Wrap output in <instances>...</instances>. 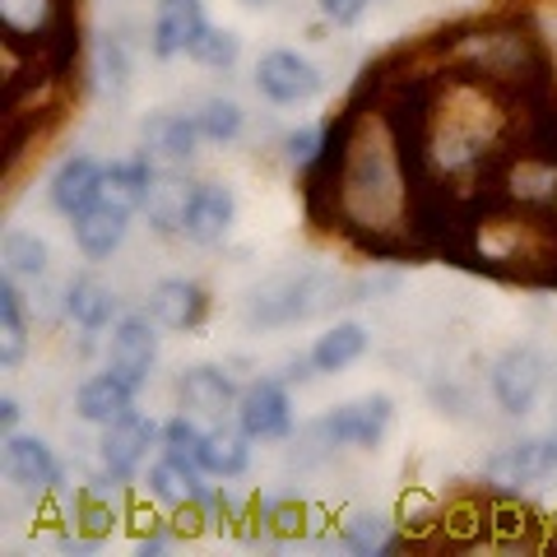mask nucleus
Returning a JSON list of instances; mask_svg holds the SVG:
<instances>
[{
	"label": "nucleus",
	"mask_w": 557,
	"mask_h": 557,
	"mask_svg": "<svg viewBox=\"0 0 557 557\" xmlns=\"http://www.w3.org/2000/svg\"><path fill=\"white\" fill-rule=\"evenodd\" d=\"M335 278L321 274V270H298V274H284L274 278V284H265L256 293V302L247 317L256 325H293V321H307L317 317V311L335 298Z\"/></svg>",
	"instance_id": "obj_1"
},
{
	"label": "nucleus",
	"mask_w": 557,
	"mask_h": 557,
	"mask_svg": "<svg viewBox=\"0 0 557 557\" xmlns=\"http://www.w3.org/2000/svg\"><path fill=\"white\" fill-rule=\"evenodd\" d=\"M487 483L497 487H534L557 474V437H525L497 446L483 465Z\"/></svg>",
	"instance_id": "obj_2"
},
{
	"label": "nucleus",
	"mask_w": 557,
	"mask_h": 557,
	"mask_svg": "<svg viewBox=\"0 0 557 557\" xmlns=\"http://www.w3.org/2000/svg\"><path fill=\"white\" fill-rule=\"evenodd\" d=\"M391 418H395L391 395H368V399H348V405H339L335 413H325L317 423V432L325 442H335V446L372 450L381 437H386Z\"/></svg>",
	"instance_id": "obj_3"
},
{
	"label": "nucleus",
	"mask_w": 557,
	"mask_h": 557,
	"mask_svg": "<svg viewBox=\"0 0 557 557\" xmlns=\"http://www.w3.org/2000/svg\"><path fill=\"white\" fill-rule=\"evenodd\" d=\"M539 391H544V358L534 344H511L507 354L493 362V395L507 413H530Z\"/></svg>",
	"instance_id": "obj_4"
},
{
	"label": "nucleus",
	"mask_w": 557,
	"mask_h": 557,
	"mask_svg": "<svg viewBox=\"0 0 557 557\" xmlns=\"http://www.w3.org/2000/svg\"><path fill=\"white\" fill-rule=\"evenodd\" d=\"M256 89L265 94L270 102H307V98H317L321 94V75H317V65L302 61L298 51H265L256 65Z\"/></svg>",
	"instance_id": "obj_5"
},
{
	"label": "nucleus",
	"mask_w": 557,
	"mask_h": 557,
	"mask_svg": "<svg viewBox=\"0 0 557 557\" xmlns=\"http://www.w3.org/2000/svg\"><path fill=\"white\" fill-rule=\"evenodd\" d=\"M237 423L251 442H278L288 437L293 428V405H288V391L278 381H256V386L242 391L237 399Z\"/></svg>",
	"instance_id": "obj_6"
},
{
	"label": "nucleus",
	"mask_w": 557,
	"mask_h": 557,
	"mask_svg": "<svg viewBox=\"0 0 557 557\" xmlns=\"http://www.w3.org/2000/svg\"><path fill=\"white\" fill-rule=\"evenodd\" d=\"M153 317H139V311H131V317H121L112 325V348H108V368L131 381V386L139 391L149 381V368H153Z\"/></svg>",
	"instance_id": "obj_7"
},
{
	"label": "nucleus",
	"mask_w": 557,
	"mask_h": 557,
	"mask_svg": "<svg viewBox=\"0 0 557 557\" xmlns=\"http://www.w3.org/2000/svg\"><path fill=\"white\" fill-rule=\"evenodd\" d=\"M153 437H159V423L131 409L126 418L108 423V432H102V442H98V456H102V465H108L116 479H131L135 469L149 460Z\"/></svg>",
	"instance_id": "obj_8"
},
{
	"label": "nucleus",
	"mask_w": 557,
	"mask_h": 557,
	"mask_svg": "<svg viewBox=\"0 0 557 557\" xmlns=\"http://www.w3.org/2000/svg\"><path fill=\"white\" fill-rule=\"evenodd\" d=\"M233 214H237L233 190L219 186V182H205V186L190 190V200L182 209V233L190 242H200V247H214V242L228 237Z\"/></svg>",
	"instance_id": "obj_9"
},
{
	"label": "nucleus",
	"mask_w": 557,
	"mask_h": 557,
	"mask_svg": "<svg viewBox=\"0 0 557 557\" xmlns=\"http://www.w3.org/2000/svg\"><path fill=\"white\" fill-rule=\"evenodd\" d=\"M5 474H10V483H20L24 493H47V487L61 483V465L42 437L10 432L5 437Z\"/></svg>",
	"instance_id": "obj_10"
},
{
	"label": "nucleus",
	"mask_w": 557,
	"mask_h": 557,
	"mask_svg": "<svg viewBox=\"0 0 557 557\" xmlns=\"http://www.w3.org/2000/svg\"><path fill=\"white\" fill-rule=\"evenodd\" d=\"M102 177H108V168L89 153H75V159H65L57 168V177H51V205L61 209V214L79 219L89 205H98L102 196Z\"/></svg>",
	"instance_id": "obj_11"
},
{
	"label": "nucleus",
	"mask_w": 557,
	"mask_h": 557,
	"mask_svg": "<svg viewBox=\"0 0 557 557\" xmlns=\"http://www.w3.org/2000/svg\"><path fill=\"white\" fill-rule=\"evenodd\" d=\"M209 28L205 5L200 0H159V14H153V47L159 57H177V51H190L196 38Z\"/></svg>",
	"instance_id": "obj_12"
},
{
	"label": "nucleus",
	"mask_w": 557,
	"mask_h": 557,
	"mask_svg": "<svg viewBox=\"0 0 557 557\" xmlns=\"http://www.w3.org/2000/svg\"><path fill=\"white\" fill-rule=\"evenodd\" d=\"M126 223H131V209L108 205V200L89 205V209H84V214L75 219V242H79V251L89 256V260H108V256L121 247V237H126Z\"/></svg>",
	"instance_id": "obj_13"
},
{
	"label": "nucleus",
	"mask_w": 557,
	"mask_h": 557,
	"mask_svg": "<svg viewBox=\"0 0 557 557\" xmlns=\"http://www.w3.org/2000/svg\"><path fill=\"white\" fill-rule=\"evenodd\" d=\"M75 409H79L84 423L108 428V423H116V418H126L135 409V386L131 381H121L116 372H102V376H94V381H84L79 386Z\"/></svg>",
	"instance_id": "obj_14"
},
{
	"label": "nucleus",
	"mask_w": 557,
	"mask_h": 557,
	"mask_svg": "<svg viewBox=\"0 0 557 557\" xmlns=\"http://www.w3.org/2000/svg\"><path fill=\"white\" fill-rule=\"evenodd\" d=\"M149 317L163 330H190L205 317V293L190 278H159L149 293Z\"/></svg>",
	"instance_id": "obj_15"
},
{
	"label": "nucleus",
	"mask_w": 557,
	"mask_h": 557,
	"mask_svg": "<svg viewBox=\"0 0 557 557\" xmlns=\"http://www.w3.org/2000/svg\"><path fill=\"white\" fill-rule=\"evenodd\" d=\"M251 437L247 432H205L200 442V469L214 479H237L251 465Z\"/></svg>",
	"instance_id": "obj_16"
},
{
	"label": "nucleus",
	"mask_w": 557,
	"mask_h": 557,
	"mask_svg": "<svg viewBox=\"0 0 557 557\" xmlns=\"http://www.w3.org/2000/svg\"><path fill=\"white\" fill-rule=\"evenodd\" d=\"M362 354H368V330H362L358 321H339L335 330H325V335L317 339V348H311V368L339 372V368H348V362H358Z\"/></svg>",
	"instance_id": "obj_17"
},
{
	"label": "nucleus",
	"mask_w": 557,
	"mask_h": 557,
	"mask_svg": "<svg viewBox=\"0 0 557 557\" xmlns=\"http://www.w3.org/2000/svg\"><path fill=\"white\" fill-rule=\"evenodd\" d=\"M149 190H153V172L145 159H121L108 168V177H102V196L98 200H108V205H121V209H135L149 200Z\"/></svg>",
	"instance_id": "obj_18"
},
{
	"label": "nucleus",
	"mask_w": 557,
	"mask_h": 557,
	"mask_svg": "<svg viewBox=\"0 0 557 557\" xmlns=\"http://www.w3.org/2000/svg\"><path fill=\"white\" fill-rule=\"evenodd\" d=\"M196 135H200L196 121L172 116V112H159V116L145 121V145L153 153H163L168 163H186L190 153H196Z\"/></svg>",
	"instance_id": "obj_19"
},
{
	"label": "nucleus",
	"mask_w": 557,
	"mask_h": 557,
	"mask_svg": "<svg viewBox=\"0 0 557 557\" xmlns=\"http://www.w3.org/2000/svg\"><path fill=\"white\" fill-rule=\"evenodd\" d=\"M182 399H186L190 409L219 418V413L237 399V386H233V381L223 376L219 368H190V372L182 376Z\"/></svg>",
	"instance_id": "obj_20"
},
{
	"label": "nucleus",
	"mask_w": 557,
	"mask_h": 557,
	"mask_svg": "<svg viewBox=\"0 0 557 557\" xmlns=\"http://www.w3.org/2000/svg\"><path fill=\"white\" fill-rule=\"evenodd\" d=\"M70 317H75L84 330H102L112 325V311H116V298L108 284H98V278H75L70 284Z\"/></svg>",
	"instance_id": "obj_21"
},
{
	"label": "nucleus",
	"mask_w": 557,
	"mask_h": 557,
	"mask_svg": "<svg viewBox=\"0 0 557 557\" xmlns=\"http://www.w3.org/2000/svg\"><path fill=\"white\" fill-rule=\"evenodd\" d=\"M196 469L200 465H186L177 456H168L149 469V493L168 502V507H182L186 497H200V479H196Z\"/></svg>",
	"instance_id": "obj_22"
},
{
	"label": "nucleus",
	"mask_w": 557,
	"mask_h": 557,
	"mask_svg": "<svg viewBox=\"0 0 557 557\" xmlns=\"http://www.w3.org/2000/svg\"><path fill=\"white\" fill-rule=\"evenodd\" d=\"M28 348V330H24V311H20V293L5 278L0 284V368H20Z\"/></svg>",
	"instance_id": "obj_23"
},
{
	"label": "nucleus",
	"mask_w": 557,
	"mask_h": 557,
	"mask_svg": "<svg viewBox=\"0 0 557 557\" xmlns=\"http://www.w3.org/2000/svg\"><path fill=\"white\" fill-rule=\"evenodd\" d=\"M5 270H10V278L14 274L38 278L47 270V242L38 233H28V228H10L5 233Z\"/></svg>",
	"instance_id": "obj_24"
},
{
	"label": "nucleus",
	"mask_w": 557,
	"mask_h": 557,
	"mask_svg": "<svg viewBox=\"0 0 557 557\" xmlns=\"http://www.w3.org/2000/svg\"><path fill=\"white\" fill-rule=\"evenodd\" d=\"M196 126L209 139H233L242 131V108H237L233 98H209L205 108L196 112Z\"/></svg>",
	"instance_id": "obj_25"
},
{
	"label": "nucleus",
	"mask_w": 557,
	"mask_h": 557,
	"mask_svg": "<svg viewBox=\"0 0 557 557\" xmlns=\"http://www.w3.org/2000/svg\"><path fill=\"white\" fill-rule=\"evenodd\" d=\"M200 442H205V432L190 423V418H172V423L163 428L168 456H177V460H186V465H200Z\"/></svg>",
	"instance_id": "obj_26"
},
{
	"label": "nucleus",
	"mask_w": 557,
	"mask_h": 557,
	"mask_svg": "<svg viewBox=\"0 0 557 557\" xmlns=\"http://www.w3.org/2000/svg\"><path fill=\"white\" fill-rule=\"evenodd\" d=\"M190 57L205 61V65H233L237 61V38L228 28H205L196 47H190Z\"/></svg>",
	"instance_id": "obj_27"
},
{
	"label": "nucleus",
	"mask_w": 557,
	"mask_h": 557,
	"mask_svg": "<svg viewBox=\"0 0 557 557\" xmlns=\"http://www.w3.org/2000/svg\"><path fill=\"white\" fill-rule=\"evenodd\" d=\"M362 10H368V0H321V14L335 24H358Z\"/></svg>",
	"instance_id": "obj_28"
},
{
	"label": "nucleus",
	"mask_w": 557,
	"mask_h": 557,
	"mask_svg": "<svg viewBox=\"0 0 557 557\" xmlns=\"http://www.w3.org/2000/svg\"><path fill=\"white\" fill-rule=\"evenodd\" d=\"M348 544H354V548H381V544H386V534H381V525L372 516H358V525L348 530Z\"/></svg>",
	"instance_id": "obj_29"
},
{
	"label": "nucleus",
	"mask_w": 557,
	"mask_h": 557,
	"mask_svg": "<svg viewBox=\"0 0 557 557\" xmlns=\"http://www.w3.org/2000/svg\"><path fill=\"white\" fill-rule=\"evenodd\" d=\"M317 145H321V131H317V126L293 131V135H288V159H311V153H317Z\"/></svg>",
	"instance_id": "obj_30"
},
{
	"label": "nucleus",
	"mask_w": 557,
	"mask_h": 557,
	"mask_svg": "<svg viewBox=\"0 0 557 557\" xmlns=\"http://www.w3.org/2000/svg\"><path fill=\"white\" fill-rule=\"evenodd\" d=\"M0 423H5V432L14 428V423H20V405H14V399L5 395V399H0Z\"/></svg>",
	"instance_id": "obj_31"
},
{
	"label": "nucleus",
	"mask_w": 557,
	"mask_h": 557,
	"mask_svg": "<svg viewBox=\"0 0 557 557\" xmlns=\"http://www.w3.org/2000/svg\"><path fill=\"white\" fill-rule=\"evenodd\" d=\"M247 5H265V0H247Z\"/></svg>",
	"instance_id": "obj_32"
}]
</instances>
